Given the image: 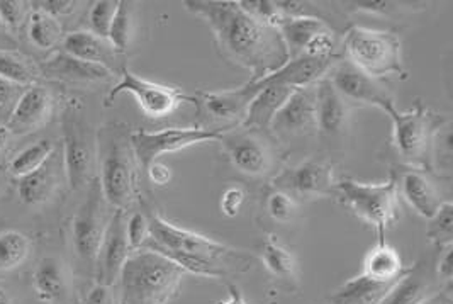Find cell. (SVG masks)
I'll return each instance as SVG.
<instances>
[{"label": "cell", "instance_id": "1", "mask_svg": "<svg viewBox=\"0 0 453 304\" xmlns=\"http://www.w3.org/2000/svg\"><path fill=\"white\" fill-rule=\"evenodd\" d=\"M184 5L206 20L225 58L251 72L250 82L260 81L288 63L279 29L253 18L240 2L188 0Z\"/></svg>", "mask_w": 453, "mask_h": 304}, {"label": "cell", "instance_id": "2", "mask_svg": "<svg viewBox=\"0 0 453 304\" xmlns=\"http://www.w3.org/2000/svg\"><path fill=\"white\" fill-rule=\"evenodd\" d=\"M150 238L143 248L162 253L186 274L219 279L229 272H247L251 255L204 235L166 222L158 213H150Z\"/></svg>", "mask_w": 453, "mask_h": 304}, {"label": "cell", "instance_id": "3", "mask_svg": "<svg viewBox=\"0 0 453 304\" xmlns=\"http://www.w3.org/2000/svg\"><path fill=\"white\" fill-rule=\"evenodd\" d=\"M186 272L162 253L142 248L124 264L119 285L121 304H165Z\"/></svg>", "mask_w": 453, "mask_h": 304}, {"label": "cell", "instance_id": "4", "mask_svg": "<svg viewBox=\"0 0 453 304\" xmlns=\"http://www.w3.org/2000/svg\"><path fill=\"white\" fill-rule=\"evenodd\" d=\"M101 194L116 211L127 209L136 199V167L129 135L118 124L104 128L99 135Z\"/></svg>", "mask_w": 453, "mask_h": 304}, {"label": "cell", "instance_id": "5", "mask_svg": "<svg viewBox=\"0 0 453 304\" xmlns=\"http://www.w3.org/2000/svg\"><path fill=\"white\" fill-rule=\"evenodd\" d=\"M343 48L347 60L375 81L404 75L401 41L392 33L353 26L345 33Z\"/></svg>", "mask_w": 453, "mask_h": 304}, {"label": "cell", "instance_id": "6", "mask_svg": "<svg viewBox=\"0 0 453 304\" xmlns=\"http://www.w3.org/2000/svg\"><path fill=\"white\" fill-rule=\"evenodd\" d=\"M336 196L350 207L357 218L377 230L379 240H386L388 226L395 223L399 218L395 177L380 183L345 179L336 183Z\"/></svg>", "mask_w": 453, "mask_h": 304}, {"label": "cell", "instance_id": "7", "mask_svg": "<svg viewBox=\"0 0 453 304\" xmlns=\"http://www.w3.org/2000/svg\"><path fill=\"white\" fill-rule=\"evenodd\" d=\"M392 121V140L397 153L412 165V168L432 170L433 136L438 126L430 111L418 102L411 111H394L389 114Z\"/></svg>", "mask_w": 453, "mask_h": 304}, {"label": "cell", "instance_id": "8", "mask_svg": "<svg viewBox=\"0 0 453 304\" xmlns=\"http://www.w3.org/2000/svg\"><path fill=\"white\" fill-rule=\"evenodd\" d=\"M221 129L206 128H165L160 131H133L129 143L134 153V160L140 168L146 170L153 162L166 153L180 152L188 146L201 143L218 142Z\"/></svg>", "mask_w": 453, "mask_h": 304}, {"label": "cell", "instance_id": "9", "mask_svg": "<svg viewBox=\"0 0 453 304\" xmlns=\"http://www.w3.org/2000/svg\"><path fill=\"white\" fill-rule=\"evenodd\" d=\"M218 143L231 165L248 177H262L273 167V146L262 129L225 128Z\"/></svg>", "mask_w": 453, "mask_h": 304}, {"label": "cell", "instance_id": "10", "mask_svg": "<svg viewBox=\"0 0 453 304\" xmlns=\"http://www.w3.org/2000/svg\"><path fill=\"white\" fill-rule=\"evenodd\" d=\"M124 92L131 94L138 102V105L144 114L153 120L165 118L168 114L175 113L177 107H180L184 102L192 101V97L182 94L179 89L164 85V83H157V82L146 81L127 68H123L121 81L111 89V92L107 94L105 104L111 105L114 99Z\"/></svg>", "mask_w": 453, "mask_h": 304}, {"label": "cell", "instance_id": "11", "mask_svg": "<svg viewBox=\"0 0 453 304\" xmlns=\"http://www.w3.org/2000/svg\"><path fill=\"white\" fill-rule=\"evenodd\" d=\"M326 77L334 87V90L340 94V97L347 104L353 102L358 105L377 107L384 111L388 116L397 109L391 92L380 82L358 70L349 60L333 63Z\"/></svg>", "mask_w": 453, "mask_h": 304}, {"label": "cell", "instance_id": "12", "mask_svg": "<svg viewBox=\"0 0 453 304\" xmlns=\"http://www.w3.org/2000/svg\"><path fill=\"white\" fill-rule=\"evenodd\" d=\"M96 138L88 122L77 114H65L63 120V163L72 189L88 183L96 162Z\"/></svg>", "mask_w": 453, "mask_h": 304}, {"label": "cell", "instance_id": "13", "mask_svg": "<svg viewBox=\"0 0 453 304\" xmlns=\"http://www.w3.org/2000/svg\"><path fill=\"white\" fill-rule=\"evenodd\" d=\"M105 223L103 214L101 187L94 185L87 201L72 222V245L79 262L90 272H96V261L103 242Z\"/></svg>", "mask_w": 453, "mask_h": 304}, {"label": "cell", "instance_id": "14", "mask_svg": "<svg viewBox=\"0 0 453 304\" xmlns=\"http://www.w3.org/2000/svg\"><path fill=\"white\" fill-rule=\"evenodd\" d=\"M273 187L275 191L286 192L292 199H312L336 194V183L331 165L318 160H308L282 170L273 179Z\"/></svg>", "mask_w": 453, "mask_h": 304}, {"label": "cell", "instance_id": "15", "mask_svg": "<svg viewBox=\"0 0 453 304\" xmlns=\"http://www.w3.org/2000/svg\"><path fill=\"white\" fill-rule=\"evenodd\" d=\"M131 248L126 237L124 211H116L111 222L105 224L103 242L96 261V279L99 285H114L119 281L121 270L131 255Z\"/></svg>", "mask_w": 453, "mask_h": 304}, {"label": "cell", "instance_id": "16", "mask_svg": "<svg viewBox=\"0 0 453 304\" xmlns=\"http://www.w3.org/2000/svg\"><path fill=\"white\" fill-rule=\"evenodd\" d=\"M311 89H296L275 114L270 129L277 136H303L316 129V97Z\"/></svg>", "mask_w": 453, "mask_h": 304}, {"label": "cell", "instance_id": "17", "mask_svg": "<svg viewBox=\"0 0 453 304\" xmlns=\"http://www.w3.org/2000/svg\"><path fill=\"white\" fill-rule=\"evenodd\" d=\"M316 97V129L326 140L342 138L349 128L350 107L334 90L328 77L314 83Z\"/></svg>", "mask_w": 453, "mask_h": 304}, {"label": "cell", "instance_id": "18", "mask_svg": "<svg viewBox=\"0 0 453 304\" xmlns=\"http://www.w3.org/2000/svg\"><path fill=\"white\" fill-rule=\"evenodd\" d=\"M31 283L42 304H66L72 298V272L60 257H42L35 267Z\"/></svg>", "mask_w": 453, "mask_h": 304}, {"label": "cell", "instance_id": "19", "mask_svg": "<svg viewBox=\"0 0 453 304\" xmlns=\"http://www.w3.org/2000/svg\"><path fill=\"white\" fill-rule=\"evenodd\" d=\"M51 109H53L51 94L44 87L31 85L24 89L5 126L11 131V135L33 133L50 120Z\"/></svg>", "mask_w": 453, "mask_h": 304}, {"label": "cell", "instance_id": "20", "mask_svg": "<svg viewBox=\"0 0 453 304\" xmlns=\"http://www.w3.org/2000/svg\"><path fill=\"white\" fill-rule=\"evenodd\" d=\"M334 60H321V58H312V57H297L290 58L284 66L275 70L267 77L260 81L248 82L255 90L265 87V85H284L290 89H306L312 87L314 83L326 77L330 72Z\"/></svg>", "mask_w": 453, "mask_h": 304}, {"label": "cell", "instance_id": "21", "mask_svg": "<svg viewBox=\"0 0 453 304\" xmlns=\"http://www.w3.org/2000/svg\"><path fill=\"white\" fill-rule=\"evenodd\" d=\"M258 92L245 83L243 87L221 90V92H201L197 94V101L201 113L211 118L212 121H238L245 118L248 105Z\"/></svg>", "mask_w": 453, "mask_h": 304}, {"label": "cell", "instance_id": "22", "mask_svg": "<svg viewBox=\"0 0 453 304\" xmlns=\"http://www.w3.org/2000/svg\"><path fill=\"white\" fill-rule=\"evenodd\" d=\"M395 187L397 196H401L410 207L426 220H430L440 206L445 203L432 179L425 170L419 168H408L401 172L395 179Z\"/></svg>", "mask_w": 453, "mask_h": 304}, {"label": "cell", "instance_id": "23", "mask_svg": "<svg viewBox=\"0 0 453 304\" xmlns=\"http://www.w3.org/2000/svg\"><path fill=\"white\" fill-rule=\"evenodd\" d=\"M294 90L296 89L284 87V85H265L258 89L257 90L258 94L248 105L247 114L242 121V126L268 131L275 114L288 102Z\"/></svg>", "mask_w": 453, "mask_h": 304}, {"label": "cell", "instance_id": "24", "mask_svg": "<svg viewBox=\"0 0 453 304\" xmlns=\"http://www.w3.org/2000/svg\"><path fill=\"white\" fill-rule=\"evenodd\" d=\"M60 183V163L51 155L36 172L19 179L18 194L27 206L44 204L57 191Z\"/></svg>", "mask_w": 453, "mask_h": 304}, {"label": "cell", "instance_id": "25", "mask_svg": "<svg viewBox=\"0 0 453 304\" xmlns=\"http://www.w3.org/2000/svg\"><path fill=\"white\" fill-rule=\"evenodd\" d=\"M432 294V276L426 265L416 264L403 272L380 304H419Z\"/></svg>", "mask_w": 453, "mask_h": 304}, {"label": "cell", "instance_id": "26", "mask_svg": "<svg viewBox=\"0 0 453 304\" xmlns=\"http://www.w3.org/2000/svg\"><path fill=\"white\" fill-rule=\"evenodd\" d=\"M279 35L286 44L288 60L303 57L319 33L326 31L328 26L314 16H299V18H286L279 26Z\"/></svg>", "mask_w": 453, "mask_h": 304}, {"label": "cell", "instance_id": "27", "mask_svg": "<svg viewBox=\"0 0 453 304\" xmlns=\"http://www.w3.org/2000/svg\"><path fill=\"white\" fill-rule=\"evenodd\" d=\"M63 53H66L77 60L104 65L107 68H111L109 63H112L118 55V51L111 46L109 41L96 36L90 31L70 33L63 40Z\"/></svg>", "mask_w": 453, "mask_h": 304}, {"label": "cell", "instance_id": "28", "mask_svg": "<svg viewBox=\"0 0 453 304\" xmlns=\"http://www.w3.org/2000/svg\"><path fill=\"white\" fill-rule=\"evenodd\" d=\"M44 74L48 77H57L62 81L79 82V83L109 81L112 77L111 68L97 63L77 60L66 53H60L53 60L48 61L44 65Z\"/></svg>", "mask_w": 453, "mask_h": 304}, {"label": "cell", "instance_id": "29", "mask_svg": "<svg viewBox=\"0 0 453 304\" xmlns=\"http://www.w3.org/2000/svg\"><path fill=\"white\" fill-rule=\"evenodd\" d=\"M404 270L406 269L399 252L386 240H379L367 252L362 274L377 283H394L403 276Z\"/></svg>", "mask_w": 453, "mask_h": 304}, {"label": "cell", "instance_id": "30", "mask_svg": "<svg viewBox=\"0 0 453 304\" xmlns=\"http://www.w3.org/2000/svg\"><path fill=\"white\" fill-rule=\"evenodd\" d=\"M394 283H377L372 281L362 272L340 285L328 300L330 304H380L388 296Z\"/></svg>", "mask_w": 453, "mask_h": 304}, {"label": "cell", "instance_id": "31", "mask_svg": "<svg viewBox=\"0 0 453 304\" xmlns=\"http://www.w3.org/2000/svg\"><path fill=\"white\" fill-rule=\"evenodd\" d=\"M260 257L268 272L279 279L294 281L297 272L296 255L275 235H268L260 248Z\"/></svg>", "mask_w": 453, "mask_h": 304}, {"label": "cell", "instance_id": "32", "mask_svg": "<svg viewBox=\"0 0 453 304\" xmlns=\"http://www.w3.org/2000/svg\"><path fill=\"white\" fill-rule=\"evenodd\" d=\"M31 253V240L18 230L0 233V274L19 269Z\"/></svg>", "mask_w": 453, "mask_h": 304}, {"label": "cell", "instance_id": "33", "mask_svg": "<svg viewBox=\"0 0 453 304\" xmlns=\"http://www.w3.org/2000/svg\"><path fill=\"white\" fill-rule=\"evenodd\" d=\"M27 36L36 48L51 50L62 40V24L57 18H51L40 9H35L29 12Z\"/></svg>", "mask_w": 453, "mask_h": 304}, {"label": "cell", "instance_id": "34", "mask_svg": "<svg viewBox=\"0 0 453 304\" xmlns=\"http://www.w3.org/2000/svg\"><path fill=\"white\" fill-rule=\"evenodd\" d=\"M53 153H55V144L50 140L35 143V144L24 148L11 160L9 174L18 179H22V177L36 172Z\"/></svg>", "mask_w": 453, "mask_h": 304}, {"label": "cell", "instance_id": "35", "mask_svg": "<svg viewBox=\"0 0 453 304\" xmlns=\"http://www.w3.org/2000/svg\"><path fill=\"white\" fill-rule=\"evenodd\" d=\"M131 35H133V7L129 2L123 0L118 5L116 16L111 24V29H109L107 41L118 53H124L129 46Z\"/></svg>", "mask_w": 453, "mask_h": 304}, {"label": "cell", "instance_id": "36", "mask_svg": "<svg viewBox=\"0 0 453 304\" xmlns=\"http://www.w3.org/2000/svg\"><path fill=\"white\" fill-rule=\"evenodd\" d=\"M426 238L432 244L441 246L452 245L453 240V206L450 201L440 206V209L430 218V224L426 230Z\"/></svg>", "mask_w": 453, "mask_h": 304}, {"label": "cell", "instance_id": "37", "mask_svg": "<svg viewBox=\"0 0 453 304\" xmlns=\"http://www.w3.org/2000/svg\"><path fill=\"white\" fill-rule=\"evenodd\" d=\"M452 162V129L450 126H440L433 136L432 170L436 167L450 175Z\"/></svg>", "mask_w": 453, "mask_h": 304}, {"label": "cell", "instance_id": "38", "mask_svg": "<svg viewBox=\"0 0 453 304\" xmlns=\"http://www.w3.org/2000/svg\"><path fill=\"white\" fill-rule=\"evenodd\" d=\"M119 2L118 0H99L92 5L90 12H88V24H90V33H94L96 36L107 40L109 36V29L112 19L116 16Z\"/></svg>", "mask_w": 453, "mask_h": 304}, {"label": "cell", "instance_id": "39", "mask_svg": "<svg viewBox=\"0 0 453 304\" xmlns=\"http://www.w3.org/2000/svg\"><path fill=\"white\" fill-rule=\"evenodd\" d=\"M0 77L22 87L35 81V74L31 66L9 51H0Z\"/></svg>", "mask_w": 453, "mask_h": 304}, {"label": "cell", "instance_id": "40", "mask_svg": "<svg viewBox=\"0 0 453 304\" xmlns=\"http://www.w3.org/2000/svg\"><path fill=\"white\" fill-rule=\"evenodd\" d=\"M267 213L273 222L288 223L294 220V216L297 213V204H296V199H292L286 192L273 191L268 196Z\"/></svg>", "mask_w": 453, "mask_h": 304}, {"label": "cell", "instance_id": "41", "mask_svg": "<svg viewBox=\"0 0 453 304\" xmlns=\"http://www.w3.org/2000/svg\"><path fill=\"white\" fill-rule=\"evenodd\" d=\"M126 237L131 252L142 250L150 238V220L144 213H133L126 220Z\"/></svg>", "mask_w": 453, "mask_h": 304}, {"label": "cell", "instance_id": "42", "mask_svg": "<svg viewBox=\"0 0 453 304\" xmlns=\"http://www.w3.org/2000/svg\"><path fill=\"white\" fill-rule=\"evenodd\" d=\"M29 14V4L21 0H0V24L18 29Z\"/></svg>", "mask_w": 453, "mask_h": 304}, {"label": "cell", "instance_id": "43", "mask_svg": "<svg viewBox=\"0 0 453 304\" xmlns=\"http://www.w3.org/2000/svg\"><path fill=\"white\" fill-rule=\"evenodd\" d=\"M247 194L240 185H229L221 194L219 201V209L226 218H236L245 204Z\"/></svg>", "mask_w": 453, "mask_h": 304}, {"label": "cell", "instance_id": "44", "mask_svg": "<svg viewBox=\"0 0 453 304\" xmlns=\"http://www.w3.org/2000/svg\"><path fill=\"white\" fill-rule=\"evenodd\" d=\"M24 92V87L18 85L14 82L7 81L0 77V116L12 113L16 102L19 101V97Z\"/></svg>", "mask_w": 453, "mask_h": 304}, {"label": "cell", "instance_id": "45", "mask_svg": "<svg viewBox=\"0 0 453 304\" xmlns=\"http://www.w3.org/2000/svg\"><path fill=\"white\" fill-rule=\"evenodd\" d=\"M83 304H118L114 285H94L85 294Z\"/></svg>", "mask_w": 453, "mask_h": 304}, {"label": "cell", "instance_id": "46", "mask_svg": "<svg viewBox=\"0 0 453 304\" xmlns=\"http://www.w3.org/2000/svg\"><path fill=\"white\" fill-rule=\"evenodd\" d=\"M36 5L40 11L50 14L51 18H58V16H66V14L73 12L77 2H73V0H42Z\"/></svg>", "mask_w": 453, "mask_h": 304}, {"label": "cell", "instance_id": "47", "mask_svg": "<svg viewBox=\"0 0 453 304\" xmlns=\"http://www.w3.org/2000/svg\"><path fill=\"white\" fill-rule=\"evenodd\" d=\"M440 250H441V252H440V257H438V261H436V276H438L441 281L450 283L453 274V245L441 246Z\"/></svg>", "mask_w": 453, "mask_h": 304}, {"label": "cell", "instance_id": "48", "mask_svg": "<svg viewBox=\"0 0 453 304\" xmlns=\"http://www.w3.org/2000/svg\"><path fill=\"white\" fill-rule=\"evenodd\" d=\"M144 174L155 185H166L172 181V168L166 167L165 163L153 162L144 170Z\"/></svg>", "mask_w": 453, "mask_h": 304}, {"label": "cell", "instance_id": "49", "mask_svg": "<svg viewBox=\"0 0 453 304\" xmlns=\"http://www.w3.org/2000/svg\"><path fill=\"white\" fill-rule=\"evenodd\" d=\"M353 11L357 12H369V14H386L388 2H353Z\"/></svg>", "mask_w": 453, "mask_h": 304}, {"label": "cell", "instance_id": "50", "mask_svg": "<svg viewBox=\"0 0 453 304\" xmlns=\"http://www.w3.org/2000/svg\"><path fill=\"white\" fill-rule=\"evenodd\" d=\"M216 304H248L243 292L236 285H227V298L223 301H218Z\"/></svg>", "mask_w": 453, "mask_h": 304}, {"label": "cell", "instance_id": "51", "mask_svg": "<svg viewBox=\"0 0 453 304\" xmlns=\"http://www.w3.org/2000/svg\"><path fill=\"white\" fill-rule=\"evenodd\" d=\"M18 48V41L14 40L2 26H0V51H12Z\"/></svg>", "mask_w": 453, "mask_h": 304}, {"label": "cell", "instance_id": "52", "mask_svg": "<svg viewBox=\"0 0 453 304\" xmlns=\"http://www.w3.org/2000/svg\"><path fill=\"white\" fill-rule=\"evenodd\" d=\"M419 304H453L452 296L449 291H438V292H433L432 296H428L423 303Z\"/></svg>", "mask_w": 453, "mask_h": 304}, {"label": "cell", "instance_id": "53", "mask_svg": "<svg viewBox=\"0 0 453 304\" xmlns=\"http://www.w3.org/2000/svg\"><path fill=\"white\" fill-rule=\"evenodd\" d=\"M9 138H11V131L7 129L5 124H0V153L5 150Z\"/></svg>", "mask_w": 453, "mask_h": 304}, {"label": "cell", "instance_id": "54", "mask_svg": "<svg viewBox=\"0 0 453 304\" xmlns=\"http://www.w3.org/2000/svg\"><path fill=\"white\" fill-rule=\"evenodd\" d=\"M0 304H12V296L4 285H0Z\"/></svg>", "mask_w": 453, "mask_h": 304}]
</instances>
